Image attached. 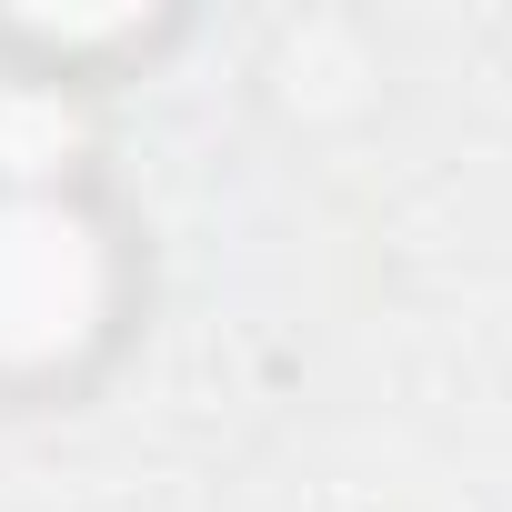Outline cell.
Here are the masks:
<instances>
[{
	"label": "cell",
	"mask_w": 512,
	"mask_h": 512,
	"mask_svg": "<svg viewBox=\"0 0 512 512\" xmlns=\"http://www.w3.org/2000/svg\"><path fill=\"white\" fill-rule=\"evenodd\" d=\"M111 322V241L61 191H0V372H51Z\"/></svg>",
	"instance_id": "obj_1"
}]
</instances>
